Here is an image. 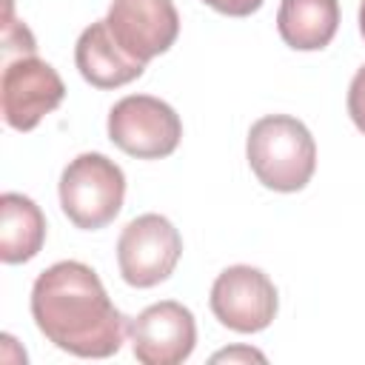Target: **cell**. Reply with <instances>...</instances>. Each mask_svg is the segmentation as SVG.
Here are the masks:
<instances>
[{
    "label": "cell",
    "instance_id": "obj_10",
    "mask_svg": "<svg viewBox=\"0 0 365 365\" xmlns=\"http://www.w3.org/2000/svg\"><path fill=\"white\" fill-rule=\"evenodd\" d=\"M74 63L80 77L94 88H120L145 71V63L134 60L117 46L106 20H97L83 29L74 46Z\"/></svg>",
    "mask_w": 365,
    "mask_h": 365
},
{
    "label": "cell",
    "instance_id": "obj_2",
    "mask_svg": "<svg viewBox=\"0 0 365 365\" xmlns=\"http://www.w3.org/2000/svg\"><path fill=\"white\" fill-rule=\"evenodd\" d=\"M245 157L257 180L279 194L302 191L317 168V143L291 114L259 117L245 140Z\"/></svg>",
    "mask_w": 365,
    "mask_h": 365
},
{
    "label": "cell",
    "instance_id": "obj_15",
    "mask_svg": "<svg viewBox=\"0 0 365 365\" xmlns=\"http://www.w3.org/2000/svg\"><path fill=\"white\" fill-rule=\"evenodd\" d=\"M222 359H228V362H234V359H257V362H265V356L259 351H251V348H228V351L214 354V362H222Z\"/></svg>",
    "mask_w": 365,
    "mask_h": 365
},
{
    "label": "cell",
    "instance_id": "obj_11",
    "mask_svg": "<svg viewBox=\"0 0 365 365\" xmlns=\"http://www.w3.org/2000/svg\"><path fill=\"white\" fill-rule=\"evenodd\" d=\"M46 242V217L40 205L17 191L0 197V259L6 265L29 262Z\"/></svg>",
    "mask_w": 365,
    "mask_h": 365
},
{
    "label": "cell",
    "instance_id": "obj_14",
    "mask_svg": "<svg viewBox=\"0 0 365 365\" xmlns=\"http://www.w3.org/2000/svg\"><path fill=\"white\" fill-rule=\"evenodd\" d=\"M202 3L228 17H248L262 6V0H202Z\"/></svg>",
    "mask_w": 365,
    "mask_h": 365
},
{
    "label": "cell",
    "instance_id": "obj_13",
    "mask_svg": "<svg viewBox=\"0 0 365 365\" xmlns=\"http://www.w3.org/2000/svg\"><path fill=\"white\" fill-rule=\"evenodd\" d=\"M348 114L354 125L365 134V63L356 68L351 86H348Z\"/></svg>",
    "mask_w": 365,
    "mask_h": 365
},
{
    "label": "cell",
    "instance_id": "obj_16",
    "mask_svg": "<svg viewBox=\"0 0 365 365\" xmlns=\"http://www.w3.org/2000/svg\"><path fill=\"white\" fill-rule=\"evenodd\" d=\"M359 34H362V40H365V0L359 3Z\"/></svg>",
    "mask_w": 365,
    "mask_h": 365
},
{
    "label": "cell",
    "instance_id": "obj_4",
    "mask_svg": "<svg viewBox=\"0 0 365 365\" xmlns=\"http://www.w3.org/2000/svg\"><path fill=\"white\" fill-rule=\"evenodd\" d=\"M108 140L137 157V160H160L177 151L182 137L180 114L160 97L151 94H128L117 100L108 111Z\"/></svg>",
    "mask_w": 365,
    "mask_h": 365
},
{
    "label": "cell",
    "instance_id": "obj_9",
    "mask_svg": "<svg viewBox=\"0 0 365 365\" xmlns=\"http://www.w3.org/2000/svg\"><path fill=\"white\" fill-rule=\"evenodd\" d=\"M128 334L131 351L143 365H180L197 345L194 314L177 299H163L140 311Z\"/></svg>",
    "mask_w": 365,
    "mask_h": 365
},
{
    "label": "cell",
    "instance_id": "obj_12",
    "mask_svg": "<svg viewBox=\"0 0 365 365\" xmlns=\"http://www.w3.org/2000/svg\"><path fill=\"white\" fill-rule=\"evenodd\" d=\"M339 26L336 0H282L277 11V29L285 46L297 51L325 48Z\"/></svg>",
    "mask_w": 365,
    "mask_h": 365
},
{
    "label": "cell",
    "instance_id": "obj_6",
    "mask_svg": "<svg viewBox=\"0 0 365 365\" xmlns=\"http://www.w3.org/2000/svg\"><path fill=\"white\" fill-rule=\"evenodd\" d=\"M66 97V86L51 63L37 54L9 57L0 80L3 120L14 131H31Z\"/></svg>",
    "mask_w": 365,
    "mask_h": 365
},
{
    "label": "cell",
    "instance_id": "obj_1",
    "mask_svg": "<svg viewBox=\"0 0 365 365\" xmlns=\"http://www.w3.org/2000/svg\"><path fill=\"white\" fill-rule=\"evenodd\" d=\"M31 317L48 342L83 359L117 354L128 334L94 268L77 259L54 262L34 279Z\"/></svg>",
    "mask_w": 365,
    "mask_h": 365
},
{
    "label": "cell",
    "instance_id": "obj_7",
    "mask_svg": "<svg viewBox=\"0 0 365 365\" xmlns=\"http://www.w3.org/2000/svg\"><path fill=\"white\" fill-rule=\"evenodd\" d=\"M208 302L220 325L237 334L265 331L279 308L271 277L254 265H228L225 271H220L211 285Z\"/></svg>",
    "mask_w": 365,
    "mask_h": 365
},
{
    "label": "cell",
    "instance_id": "obj_3",
    "mask_svg": "<svg viewBox=\"0 0 365 365\" xmlns=\"http://www.w3.org/2000/svg\"><path fill=\"white\" fill-rule=\"evenodd\" d=\"M60 208L83 231H97L114 222L125 200L123 168L100 151L77 154L60 174Z\"/></svg>",
    "mask_w": 365,
    "mask_h": 365
},
{
    "label": "cell",
    "instance_id": "obj_5",
    "mask_svg": "<svg viewBox=\"0 0 365 365\" xmlns=\"http://www.w3.org/2000/svg\"><path fill=\"white\" fill-rule=\"evenodd\" d=\"M182 254V237L163 214H140L120 231L117 265L131 288H154L165 282Z\"/></svg>",
    "mask_w": 365,
    "mask_h": 365
},
{
    "label": "cell",
    "instance_id": "obj_8",
    "mask_svg": "<svg viewBox=\"0 0 365 365\" xmlns=\"http://www.w3.org/2000/svg\"><path fill=\"white\" fill-rule=\"evenodd\" d=\"M106 26L125 54L148 63L174 46L180 14L174 0H111Z\"/></svg>",
    "mask_w": 365,
    "mask_h": 365
}]
</instances>
